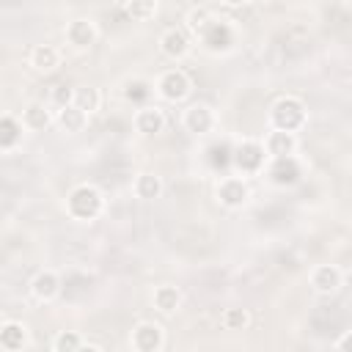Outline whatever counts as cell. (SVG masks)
I'll use <instances>...</instances> for the list:
<instances>
[{
	"mask_svg": "<svg viewBox=\"0 0 352 352\" xmlns=\"http://www.w3.org/2000/svg\"><path fill=\"white\" fill-rule=\"evenodd\" d=\"M270 121H272V129L278 132H297L302 124H305V104L294 96H283L272 104V113H270Z\"/></svg>",
	"mask_w": 352,
	"mask_h": 352,
	"instance_id": "1",
	"label": "cell"
},
{
	"mask_svg": "<svg viewBox=\"0 0 352 352\" xmlns=\"http://www.w3.org/2000/svg\"><path fill=\"white\" fill-rule=\"evenodd\" d=\"M66 206H69V214L72 217H77V220H94L102 212V195H99L96 187L80 184V187H74L69 192Z\"/></svg>",
	"mask_w": 352,
	"mask_h": 352,
	"instance_id": "2",
	"label": "cell"
},
{
	"mask_svg": "<svg viewBox=\"0 0 352 352\" xmlns=\"http://www.w3.org/2000/svg\"><path fill=\"white\" fill-rule=\"evenodd\" d=\"M267 148L261 146V143H256V140H245V143H239L236 148H234V154H231V162H234V168L239 170V173H258L261 168H264V154Z\"/></svg>",
	"mask_w": 352,
	"mask_h": 352,
	"instance_id": "3",
	"label": "cell"
},
{
	"mask_svg": "<svg viewBox=\"0 0 352 352\" xmlns=\"http://www.w3.org/2000/svg\"><path fill=\"white\" fill-rule=\"evenodd\" d=\"M157 94L168 102H182L190 94V77L182 69H168L157 80Z\"/></svg>",
	"mask_w": 352,
	"mask_h": 352,
	"instance_id": "4",
	"label": "cell"
},
{
	"mask_svg": "<svg viewBox=\"0 0 352 352\" xmlns=\"http://www.w3.org/2000/svg\"><path fill=\"white\" fill-rule=\"evenodd\" d=\"M217 198H220L223 206H231V209L242 206V204L250 198L248 182L239 179V176H226V179H220V184H217Z\"/></svg>",
	"mask_w": 352,
	"mask_h": 352,
	"instance_id": "5",
	"label": "cell"
},
{
	"mask_svg": "<svg viewBox=\"0 0 352 352\" xmlns=\"http://www.w3.org/2000/svg\"><path fill=\"white\" fill-rule=\"evenodd\" d=\"M162 346V327L154 322H140L132 330V349L135 352H160Z\"/></svg>",
	"mask_w": 352,
	"mask_h": 352,
	"instance_id": "6",
	"label": "cell"
},
{
	"mask_svg": "<svg viewBox=\"0 0 352 352\" xmlns=\"http://www.w3.org/2000/svg\"><path fill=\"white\" fill-rule=\"evenodd\" d=\"M267 176L272 184L286 187V184H294L300 179V165L294 157H280V160H272V165L267 168Z\"/></svg>",
	"mask_w": 352,
	"mask_h": 352,
	"instance_id": "7",
	"label": "cell"
},
{
	"mask_svg": "<svg viewBox=\"0 0 352 352\" xmlns=\"http://www.w3.org/2000/svg\"><path fill=\"white\" fill-rule=\"evenodd\" d=\"M198 36H201V41H204L209 50H226V47H231V41H234L231 28H228L223 19H212Z\"/></svg>",
	"mask_w": 352,
	"mask_h": 352,
	"instance_id": "8",
	"label": "cell"
},
{
	"mask_svg": "<svg viewBox=\"0 0 352 352\" xmlns=\"http://www.w3.org/2000/svg\"><path fill=\"white\" fill-rule=\"evenodd\" d=\"M311 286H314V292H319V294H333V292L341 286V270L333 267V264H319V267L311 272Z\"/></svg>",
	"mask_w": 352,
	"mask_h": 352,
	"instance_id": "9",
	"label": "cell"
},
{
	"mask_svg": "<svg viewBox=\"0 0 352 352\" xmlns=\"http://www.w3.org/2000/svg\"><path fill=\"white\" fill-rule=\"evenodd\" d=\"M264 148L272 160H280V157H294V148H297V138L292 132H278L272 129L264 140Z\"/></svg>",
	"mask_w": 352,
	"mask_h": 352,
	"instance_id": "10",
	"label": "cell"
},
{
	"mask_svg": "<svg viewBox=\"0 0 352 352\" xmlns=\"http://www.w3.org/2000/svg\"><path fill=\"white\" fill-rule=\"evenodd\" d=\"M212 124H214V116H212V110L206 104H190L184 110V126H187V132L204 135V132L212 129Z\"/></svg>",
	"mask_w": 352,
	"mask_h": 352,
	"instance_id": "11",
	"label": "cell"
},
{
	"mask_svg": "<svg viewBox=\"0 0 352 352\" xmlns=\"http://www.w3.org/2000/svg\"><path fill=\"white\" fill-rule=\"evenodd\" d=\"M160 50L168 55V58H182L187 55L190 50V38L182 28H168L162 36H160Z\"/></svg>",
	"mask_w": 352,
	"mask_h": 352,
	"instance_id": "12",
	"label": "cell"
},
{
	"mask_svg": "<svg viewBox=\"0 0 352 352\" xmlns=\"http://www.w3.org/2000/svg\"><path fill=\"white\" fill-rule=\"evenodd\" d=\"M165 126V116L160 107H151V104H143L138 113H135V129L143 132V135H157L162 132Z\"/></svg>",
	"mask_w": 352,
	"mask_h": 352,
	"instance_id": "13",
	"label": "cell"
},
{
	"mask_svg": "<svg viewBox=\"0 0 352 352\" xmlns=\"http://www.w3.org/2000/svg\"><path fill=\"white\" fill-rule=\"evenodd\" d=\"M66 38H69L72 47L85 50V47L94 44V38H96V28H94L91 19H74V22H69V28H66Z\"/></svg>",
	"mask_w": 352,
	"mask_h": 352,
	"instance_id": "14",
	"label": "cell"
},
{
	"mask_svg": "<svg viewBox=\"0 0 352 352\" xmlns=\"http://www.w3.org/2000/svg\"><path fill=\"white\" fill-rule=\"evenodd\" d=\"M28 341V327L19 324V322H6L3 330H0V346L6 352H19Z\"/></svg>",
	"mask_w": 352,
	"mask_h": 352,
	"instance_id": "15",
	"label": "cell"
},
{
	"mask_svg": "<svg viewBox=\"0 0 352 352\" xmlns=\"http://www.w3.org/2000/svg\"><path fill=\"white\" fill-rule=\"evenodd\" d=\"M58 63H60V52H58L52 44H38V47H33V52H30V66H33L36 72H52Z\"/></svg>",
	"mask_w": 352,
	"mask_h": 352,
	"instance_id": "16",
	"label": "cell"
},
{
	"mask_svg": "<svg viewBox=\"0 0 352 352\" xmlns=\"http://www.w3.org/2000/svg\"><path fill=\"white\" fill-rule=\"evenodd\" d=\"M58 289H60V280H58V275L50 272V270L38 272V275L33 278V294H36L38 300H52V297L58 294Z\"/></svg>",
	"mask_w": 352,
	"mask_h": 352,
	"instance_id": "17",
	"label": "cell"
},
{
	"mask_svg": "<svg viewBox=\"0 0 352 352\" xmlns=\"http://www.w3.org/2000/svg\"><path fill=\"white\" fill-rule=\"evenodd\" d=\"M151 300H154V305H157L162 314H173V311L179 308V302H182V294H179L176 286H157Z\"/></svg>",
	"mask_w": 352,
	"mask_h": 352,
	"instance_id": "18",
	"label": "cell"
},
{
	"mask_svg": "<svg viewBox=\"0 0 352 352\" xmlns=\"http://www.w3.org/2000/svg\"><path fill=\"white\" fill-rule=\"evenodd\" d=\"M19 135H22V121H16L14 116H3L0 118V148L3 151L14 148V143L19 140Z\"/></svg>",
	"mask_w": 352,
	"mask_h": 352,
	"instance_id": "19",
	"label": "cell"
},
{
	"mask_svg": "<svg viewBox=\"0 0 352 352\" xmlns=\"http://www.w3.org/2000/svg\"><path fill=\"white\" fill-rule=\"evenodd\" d=\"M74 107H80L85 116L96 113V110H99V91L91 88V85H80V88H74Z\"/></svg>",
	"mask_w": 352,
	"mask_h": 352,
	"instance_id": "20",
	"label": "cell"
},
{
	"mask_svg": "<svg viewBox=\"0 0 352 352\" xmlns=\"http://www.w3.org/2000/svg\"><path fill=\"white\" fill-rule=\"evenodd\" d=\"M50 121H52L50 110L44 104H38V102L25 107V113H22V126H28V129H44Z\"/></svg>",
	"mask_w": 352,
	"mask_h": 352,
	"instance_id": "21",
	"label": "cell"
},
{
	"mask_svg": "<svg viewBox=\"0 0 352 352\" xmlns=\"http://www.w3.org/2000/svg\"><path fill=\"white\" fill-rule=\"evenodd\" d=\"M85 121H88V116H85L80 107H74V104L58 110V124H60L66 132H80V129L85 126Z\"/></svg>",
	"mask_w": 352,
	"mask_h": 352,
	"instance_id": "22",
	"label": "cell"
},
{
	"mask_svg": "<svg viewBox=\"0 0 352 352\" xmlns=\"http://www.w3.org/2000/svg\"><path fill=\"white\" fill-rule=\"evenodd\" d=\"M135 192H138V198H143V201L157 198V195L162 192L160 176H154V173H140V176L135 179Z\"/></svg>",
	"mask_w": 352,
	"mask_h": 352,
	"instance_id": "23",
	"label": "cell"
},
{
	"mask_svg": "<svg viewBox=\"0 0 352 352\" xmlns=\"http://www.w3.org/2000/svg\"><path fill=\"white\" fill-rule=\"evenodd\" d=\"M80 346H82V338H80V333H74V330H63V333H58L55 341H52V349H55V352H77Z\"/></svg>",
	"mask_w": 352,
	"mask_h": 352,
	"instance_id": "24",
	"label": "cell"
},
{
	"mask_svg": "<svg viewBox=\"0 0 352 352\" xmlns=\"http://www.w3.org/2000/svg\"><path fill=\"white\" fill-rule=\"evenodd\" d=\"M212 19H214V16L209 14V8H190V14H187V28L198 36V33H201Z\"/></svg>",
	"mask_w": 352,
	"mask_h": 352,
	"instance_id": "25",
	"label": "cell"
},
{
	"mask_svg": "<svg viewBox=\"0 0 352 352\" xmlns=\"http://www.w3.org/2000/svg\"><path fill=\"white\" fill-rule=\"evenodd\" d=\"M248 322H250V316L245 308H226V314H223V324L228 330H242Z\"/></svg>",
	"mask_w": 352,
	"mask_h": 352,
	"instance_id": "26",
	"label": "cell"
},
{
	"mask_svg": "<svg viewBox=\"0 0 352 352\" xmlns=\"http://www.w3.org/2000/svg\"><path fill=\"white\" fill-rule=\"evenodd\" d=\"M124 11L132 16V19H148V16H154L157 14V3H126L124 6Z\"/></svg>",
	"mask_w": 352,
	"mask_h": 352,
	"instance_id": "27",
	"label": "cell"
},
{
	"mask_svg": "<svg viewBox=\"0 0 352 352\" xmlns=\"http://www.w3.org/2000/svg\"><path fill=\"white\" fill-rule=\"evenodd\" d=\"M52 102H55V107H58V110H63V107L74 104V88H69V85H58V88H55V94H52Z\"/></svg>",
	"mask_w": 352,
	"mask_h": 352,
	"instance_id": "28",
	"label": "cell"
},
{
	"mask_svg": "<svg viewBox=\"0 0 352 352\" xmlns=\"http://www.w3.org/2000/svg\"><path fill=\"white\" fill-rule=\"evenodd\" d=\"M148 94H151V88L143 80H135V82L126 85V99H146Z\"/></svg>",
	"mask_w": 352,
	"mask_h": 352,
	"instance_id": "29",
	"label": "cell"
},
{
	"mask_svg": "<svg viewBox=\"0 0 352 352\" xmlns=\"http://www.w3.org/2000/svg\"><path fill=\"white\" fill-rule=\"evenodd\" d=\"M338 352H352V333H346V336L338 341Z\"/></svg>",
	"mask_w": 352,
	"mask_h": 352,
	"instance_id": "30",
	"label": "cell"
},
{
	"mask_svg": "<svg viewBox=\"0 0 352 352\" xmlns=\"http://www.w3.org/2000/svg\"><path fill=\"white\" fill-rule=\"evenodd\" d=\"M77 352H102V349H99V346H94V344H82Z\"/></svg>",
	"mask_w": 352,
	"mask_h": 352,
	"instance_id": "31",
	"label": "cell"
}]
</instances>
